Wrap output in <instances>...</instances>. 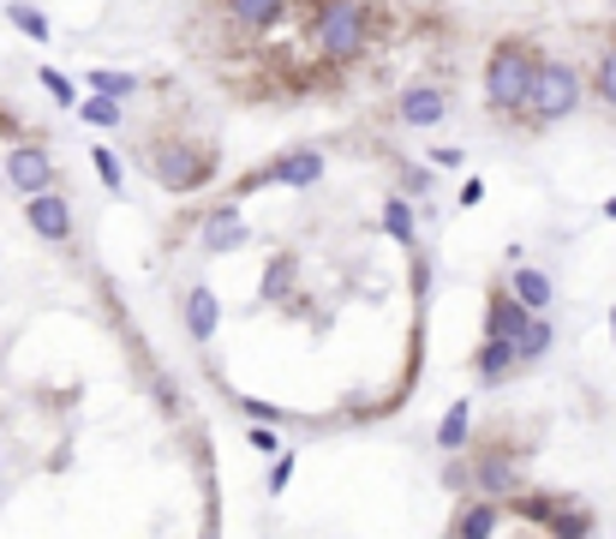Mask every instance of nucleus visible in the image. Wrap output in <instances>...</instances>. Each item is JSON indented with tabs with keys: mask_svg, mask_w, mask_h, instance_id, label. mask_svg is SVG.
Instances as JSON below:
<instances>
[{
	"mask_svg": "<svg viewBox=\"0 0 616 539\" xmlns=\"http://www.w3.org/2000/svg\"><path fill=\"white\" fill-rule=\"evenodd\" d=\"M539 61H545V54H539L526 37H503L491 49V61H486V108L497 114V121H515V114L526 108V91H533Z\"/></svg>",
	"mask_w": 616,
	"mask_h": 539,
	"instance_id": "obj_1",
	"label": "nucleus"
},
{
	"mask_svg": "<svg viewBox=\"0 0 616 539\" xmlns=\"http://www.w3.org/2000/svg\"><path fill=\"white\" fill-rule=\"evenodd\" d=\"M581 96H586V84H581L575 66L568 61H539L521 114H526V126H556V121H568V114L581 108Z\"/></svg>",
	"mask_w": 616,
	"mask_h": 539,
	"instance_id": "obj_2",
	"label": "nucleus"
},
{
	"mask_svg": "<svg viewBox=\"0 0 616 539\" xmlns=\"http://www.w3.org/2000/svg\"><path fill=\"white\" fill-rule=\"evenodd\" d=\"M365 31H372L365 0H330V7L317 12V24H312V42H317L324 61L347 66V61H359V54H365Z\"/></svg>",
	"mask_w": 616,
	"mask_h": 539,
	"instance_id": "obj_3",
	"label": "nucleus"
},
{
	"mask_svg": "<svg viewBox=\"0 0 616 539\" xmlns=\"http://www.w3.org/2000/svg\"><path fill=\"white\" fill-rule=\"evenodd\" d=\"M144 168L156 174V186H168V193H198L203 180L216 174V151L210 144H150L144 151Z\"/></svg>",
	"mask_w": 616,
	"mask_h": 539,
	"instance_id": "obj_4",
	"label": "nucleus"
},
{
	"mask_svg": "<svg viewBox=\"0 0 616 539\" xmlns=\"http://www.w3.org/2000/svg\"><path fill=\"white\" fill-rule=\"evenodd\" d=\"M24 222H31L36 240L66 246L72 240V204L61 193H31V198H24Z\"/></svg>",
	"mask_w": 616,
	"mask_h": 539,
	"instance_id": "obj_5",
	"label": "nucleus"
},
{
	"mask_svg": "<svg viewBox=\"0 0 616 539\" xmlns=\"http://www.w3.org/2000/svg\"><path fill=\"white\" fill-rule=\"evenodd\" d=\"M252 180H258V186H317V180H324V151H312V144H300V151L275 156L270 168H258Z\"/></svg>",
	"mask_w": 616,
	"mask_h": 539,
	"instance_id": "obj_6",
	"label": "nucleus"
},
{
	"mask_svg": "<svg viewBox=\"0 0 616 539\" xmlns=\"http://www.w3.org/2000/svg\"><path fill=\"white\" fill-rule=\"evenodd\" d=\"M7 180L19 186L24 198H31V193H54V163H49V151H36V144H19V151H7Z\"/></svg>",
	"mask_w": 616,
	"mask_h": 539,
	"instance_id": "obj_7",
	"label": "nucleus"
},
{
	"mask_svg": "<svg viewBox=\"0 0 616 539\" xmlns=\"http://www.w3.org/2000/svg\"><path fill=\"white\" fill-rule=\"evenodd\" d=\"M533 516H545V533L551 539H593V509H581V504L533 498Z\"/></svg>",
	"mask_w": 616,
	"mask_h": 539,
	"instance_id": "obj_8",
	"label": "nucleus"
},
{
	"mask_svg": "<svg viewBox=\"0 0 616 539\" xmlns=\"http://www.w3.org/2000/svg\"><path fill=\"white\" fill-rule=\"evenodd\" d=\"M526 318H533V312L509 300V288H497V294L486 300V336H491V342H509V348H515V342H521V330H526Z\"/></svg>",
	"mask_w": 616,
	"mask_h": 539,
	"instance_id": "obj_9",
	"label": "nucleus"
},
{
	"mask_svg": "<svg viewBox=\"0 0 616 539\" xmlns=\"http://www.w3.org/2000/svg\"><path fill=\"white\" fill-rule=\"evenodd\" d=\"M509 300L526 305V312H551L556 282H551L545 270H533V265H515V270H509Z\"/></svg>",
	"mask_w": 616,
	"mask_h": 539,
	"instance_id": "obj_10",
	"label": "nucleus"
},
{
	"mask_svg": "<svg viewBox=\"0 0 616 539\" xmlns=\"http://www.w3.org/2000/svg\"><path fill=\"white\" fill-rule=\"evenodd\" d=\"M497 528H503V504L497 498H467L461 509H455V539H491Z\"/></svg>",
	"mask_w": 616,
	"mask_h": 539,
	"instance_id": "obj_11",
	"label": "nucleus"
},
{
	"mask_svg": "<svg viewBox=\"0 0 616 539\" xmlns=\"http://www.w3.org/2000/svg\"><path fill=\"white\" fill-rule=\"evenodd\" d=\"M233 246H246V222H240V204H216L210 222H203V252L222 258Z\"/></svg>",
	"mask_w": 616,
	"mask_h": 539,
	"instance_id": "obj_12",
	"label": "nucleus"
},
{
	"mask_svg": "<svg viewBox=\"0 0 616 539\" xmlns=\"http://www.w3.org/2000/svg\"><path fill=\"white\" fill-rule=\"evenodd\" d=\"M473 486H479V498H497V504H503V491L515 498V462H509V449H486L479 456Z\"/></svg>",
	"mask_w": 616,
	"mask_h": 539,
	"instance_id": "obj_13",
	"label": "nucleus"
},
{
	"mask_svg": "<svg viewBox=\"0 0 616 539\" xmlns=\"http://www.w3.org/2000/svg\"><path fill=\"white\" fill-rule=\"evenodd\" d=\"M449 114V96L437 91V84H407L401 91V121L407 126H437Z\"/></svg>",
	"mask_w": 616,
	"mask_h": 539,
	"instance_id": "obj_14",
	"label": "nucleus"
},
{
	"mask_svg": "<svg viewBox=\"0 0 616 539\" xmlns=\"http://www.w3.org/2000/svg\"><path fill=\"white\" fill-rule=\"evenodd\" d=\"M515 372H521V366H515V348H509V342H491V336H486V342L473 348V377H479V384L497 390V384H509Z\"/></svg>",
	"mask_w": 616,
	"mask_h": 539,
	"instance_id": "obj_15",
	"label": "nucleus"
},
{
	"mask_svg": "<svg viewBox=\"0 0 616 539\" xmlns=\"http://www.w3.org/2000/svg\"><path fill=\"white\" fill-rule=\"evenodd\" d=\"M216 324H222V300H216L210 288H192V294H186V336L203 348V342H216Z\"/></svg>",
	"mask_w": 616,
	"mask_h": 539,
	"instance_id": "obj_16",
	"label": "nucleus"
},
{
	"mask_svg": "<svg viewBox=\"0 0 616 539\" xmlns=\"http://www.w3.org/2000/svg\"><path fill=\"white\" fill-rule=\"evenodd\" d=\"M551 348H556V324L545 312H533V318H526V330H521V342H515V366H539Z\"/></svg>",
	"mask_w": 616,
	"mask_h": 539,
	"instance_id": "obj_17",
	"label": "nucleus"
},
{
	"mask_svg": "<svg viewBox=\"0 0 616 539\" xmlns=\"http://www.w3.org/2000/svg\"><path fill=\"white\" fill-rule=\"evenodd\" d=\"M228 19L240 31H270V24L288 19V0H228Z\"/></svg>",
	"mask_w": 616,
	"mask_h": 539,
	"instance_id": "obj_18",
	"label": "nucleus"
},
{
	"mask_svg": "<svg viewBox=\"0 0 616 539\" xmlns=\"http://www.w3.org/2000/svg\"><path fill=\"white\" fill-rule=\"evenodd\" d=\"M467 432H473V402L461 396V402L443 407V419H437V449H443V456H461Z\"/></svg>",
	"mask_w": 616,
	"mask_h": 539,
	"instance_id": "obj_19",
	"label": "nucleus"
},
{
	"mask_svg": "<svg viewBox=\"0 0 616 539\" xmlns=\"http://www.w3.org/2000/svg\"><path fill=\"white\" fill-rule=\"evenodd\" d=\"M384 235H389L395 246H407V252H419V228H414V210H407L401 193L384 198Z\"/></svg>",
	"mask_w": 616,
	"mask_h": 539,
	"instance_id": "obj_20",
	"label": "nucleus"
},
{
	"mask_svg": "<svg viewBox=\"0 0 616 539\" xmlns=\"http://www.w3.org/2000/svg\"><path fill=\"white\" fill-rule=\"evenodd\" d=\"M293 276H300V258H293V252H275L270 270H263V282H258V300H288L293 294Z\"/></svg>",
	"mask_w": 616,
	"mask_h": 539,
	"instance_id": "obj_21",
	"label": "nucleus"
},
{
	"mask_svg": "<svg viewBox=\"0 0 616 539\" xmlns=\"http://www.w3.org/2000/svg\"><path fill=\"white\" fill-rule=\"evenodd\" d=\"M593 96L605 102V108H616V42L593 61Z\"/></svg>",
	"mask_w": 616,
	"mask_h": 539,
	"instance_id": "obj_22",
	"label": "nucleus"
},
{
	"mask_svg": "<svg viewBox=\"0 0 616 539\" xmlns=\"http://www.w3.org/2000/svg\"><path fill=\"white\" fill-rule=\"evenodd\" d=\"M7 19H12V31H24L31 42H49V19H42V12L31 7V0H12V7H7Z\"/></svg>",
	"mask_w": 616,
	"mask_h": 539,
	"instance_id": "obj_23",
	"label": "nucleus"
},
{
	"mask_svg": "<svg viewBox=\"0 0 616 539\" xmlns=\"http://www.w3.org/2000/svg\"><path fill=\"white\" fill-rule=\"evenodd\" d=\"M91 168H96V180L108 186V193H126V174H121V156L108 151V144H91Z\"/></svg>",
	"mask_w": 616,
	"mask_h": 539,
	"instance_id": "obj_24",
	"label": "nucleus"
},
{
	"mask_svg": "<svg viewBox=\"0 0 616 539\" xmlns=\"http://www.w3.org/2000/svg\"><path fill=\"white\" fill-rule=\"evenodd\" d=\"M138 91V79L132 72H91V96H108V102H126Z\"/></svg>",
	"mask_w": 616,
	"mask_h": 539,
	"instance_id": "obj_25",
	"label": "nucleus"
},
{
	"mask_svg": "<svg viewBox=\"0 0 616 539\" xmlns=\"http://www.w3.org/2000/svg\"><path fill=\"white\" fill-rule=\"evenodd\" d=\"M79 114H84L91 126H102V133L126 121V108H121V102H108V96H84V102H79Z\"/></svg>",
	"mask_w": 616,
	"mask_h": 539,
	"instance_id": "obj_26",
	"label": "nucleus"
},
{
	"mask_svg": "<svg viewBox=\"0 0 616 539\" xmlns=\"http://www.w3.org/2000/svg\"><path fill=\"white\" fill-rule=\"evenodd\" d=\"M246 444H252L258 449V456H282V432H275V426H252V432H246Z\"/></svg>",
	"mask_w": 616,
	"mask_h": 539,
	"instance_id": "obj_27",
	"label": "nucleus"
},
{
	"mask_svg": "<svg viewBox=\"0 0 616 539\" xmlns=\"http://www.w3.org/2000/svg\"><path fill=\"white\" fill-rule=\"evenodd\" d=\"M42 84H49V96L61 102V108H72V102H79V91H72V84H66L61 72H54V66H42Z\"/></svg>",
	"mask_w": 616,
	"mask_h": 539,
	"instance_id": "obj_28",
	"label": "nucleus"
},
{
	"mask_svg": "<svg viewBox=\"0 0 616 539\" xmlns=\"http://www.w3.org/2000/svg\"><path fill=\"white\" fill-rule=\"evenodd\" d=\"M293 468H300V462L282 449V456H275V468H270V491H288V486H293Z\"/></svg>",
	"mask_w": 616,
	"mask_h": 539,
	"instance_id": "obj_29",
	"label": "nucleus"
},
{
	"mask_svg": "<svg viewBox=\"0 0 616 539\" xmlns=\"http://www.w3.org/2000/svg\"><path fill=\"white\" fill-rule=\"evenodd\" d=\"M443 486H449V491H473V468H467V462H461V468H455V456H449V468H443Z\"/></svg>",
	"mask_w": 616,
	"mask_h": 539,
	"instance_id": "obj_30",
	"label": "nucleus"
},
{
	"mask_svg": "<svg viewBox=\"0 0 616 539\" xmlns=\"http://www.w3.org/2000/svg\"><path fill=\"white\" fill-rule=\"evenodd\" d=\"M240 407L258 419V426H275V419H282V407H270V402H240Z\"/></svg>",
	"mask_w": 616,
	"mask_h": 539,
	"instance_id": "obj_31",
	"label": "nucleus"
},
{
	"mask_svg": "<svg viewBox=\"0 0 616 539\" xmlns=\"http://www.w3.org/2000/svg\"><path fill=\"white\" fill-rule=\"evenodd\" d=\"M401 186H407V193H425V186H431V168H414V163H407L401 168Z\"/></svg>",
	"mask_w": 616,
	"mask_h": 539,
	"instance_id": "obj_32",
	"label": "nucleus"
},
{
	"mask_svg": "<svg viewBox=\"0 0 616 539\" xmlns=\"http://www.w3.org/2000/svg\"><path fill=\"white\" fill-rule=\"evenodd\" d=\"M461 163H467V156L455 151V144H443V151H431V168H461Z\"/></svg>",
	"mask_w": 616,
	"mask_h": 539,
	"instance_id": "obj_33",
	"label": "nucleus"
},
{
	"mask_svg": "<svg viewBox=\"0 0 616 539\" xmlns=\"http://www.w3.org/2000/svg\"><path fill=\"white\" fill-rule=\"evenodd\" d=\"M605 216H610V222H616V198H610V204H605Z\"/></svg>",
	"mask_w": 616,
	"mask_h": 539,
	"instance_id": "obj_34",
	"label": "nucleus"
},
{
	"mask_svg": "<svg viewBox=\"0 0 616 539\" xmlns=\"http://www.w3.org/2000/svg\"><path fill=\"white\" fill-rule=\"evenodd\" d=\"M610 342H616V305H610Z\"/></svg>",
	"mask_w": 616,
	"mask_h": 539,
	"instance_id": "obj_35",
	"label": "nucleus"
},
{
	"mask_svg": "<svg viewBox=\"0 0 616 539\" xmlns=\"http://www.w3.org/2000/svg\"><path fill=\"white\" fill-rule=\"evenodd\" d=\"M203 539H210V533H203Z\"/></svg>",
	"mask_w": 616,
	"mask_h": 539,
	"instance_id": "obj_36",
	"label": "nucleus"
}]
</instances>
